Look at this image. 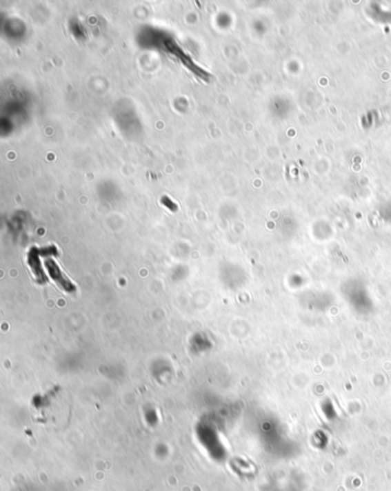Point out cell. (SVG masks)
Listing matches in <instances>:
<instances>
[{"label": "cell", "mask_w": 391, "mask_h": 491, "mask_svg": "<svg viewBox=\"0 0 391 491\" xmlns=\"http://www.w3.org/2000/svg\"><path fill=\"white\" fill-rule=\"evenodd\" d=\"M168 48L172 52L179 60H181L183 63L188 66V68L191 69L192 72H194L195 74L202 77V79H208L207 72H204L203 69H200L197 66L194 65V62L192 61L191 59L188 58V55L185 54L184 52L181 51V48H178L177 45L174 43H168Z\"/></svg>", "instance_id": "6da1fadb"}]
</instances>
